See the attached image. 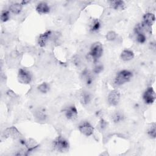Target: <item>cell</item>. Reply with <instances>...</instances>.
Here are the masks:
<instances>
[{"mask_svg":"<svg viewBox=\"0 0 156 156\" xmlns=\"http://www.w3.org/2000/svg\"><path fill=\"white\" fill-rule=\"evenodd\" d=\"M132 77L133 73L132 71L127 69H122L116 74L114 79V83L118 86L122 85L129 82Z\"/></svg>","mask_w":156,"mask_h":156,"instance_id":"obj_1","label":"cell"},{"mask_svg":"<svg viewBox=\"0 0 156 156\" xmlns=\"http://www.w3.org/2000/svg\"><path fill=\"white\" fill-rule=\"evenodd\" d=\"M52 147L57 152H65L69 150V144L65 138L59 135L53 140Z\"/></svg>","mask_w":156,"mask_h":156,"instance_id":"obj_2","label":"cell"},{"mask_svg":"<svg viewBox=\"0 0 156 156\" xmlns=\"http://www.w3.org/2000/svg\"><path fill=\"white\" fill-rule=\"evenodd\" d=\"M102 54L103 46L100 42L96 41L92 44L89 51V55L94 62H97L98 60L101 57Z\"/></svg>","mask_w":156,"mask_h":156,"instance_id":"obj_3","label":"cell"},{"mask_svg":"<svg viewBox=\"0 0 156 156\" xmlns=\"http://www.w3.org/2000/svg\"><path fill=\"white\" fill-rule=\"evenodd\" d=\"M78 129L79 132L85 136L92 135L94 131V127L88 121L81 122L78 126Z\"/></svg>","mask_w":156,"mask_h":156,"instance_id":"obj_4","label":"cell"},{"mask_svg":"<svg viewBox=\"0 0 156 156\" xmlns=\"http://www.w3.org/2000/svg\"><path fill=\"white\" fill-rule=\"evenodd\" d=\"M143 99L146 104H153L156 99L155 92L152 87H149L146 88L143 94Z\"/></svg>","mask_w":156,"mask_h":156,"instance_id":"obj_5","label":"cell"},{"mask_svg":"<svg viewBox=\"0 0 156 156\" xmlns=\"http://www.w3.org/2000/svg\"><path fill=\"white\" fill-rule=\"evenodd\" d=\"M18 79L21 83L29 84L32 80V76L28 71L20 68L18 72Z\"/></svg>","mask_w":156,"mask_h":156,"instance_id":"obj_6","label":"cell"},{"mask_svg":"<svg viewBox=\"0 0 156 156\" xmlns=\"http://www.w3.org/2000/svg\"><path fill=\"white\" fill-rule=\"evenodd\" d=\"M120 97V92L118 90H113L107 96V102L110 105L116 106L119 104Z\"/></svg>","mask_w":156,"mask_h":156,"instance_id":"obj_7","label":"cell"},{"mask_svg":"<svg viewBox=\"0 0 156 156\" xmlns=\"http://www.w3.org/2000/svg\"><path fill=\"white\" fill-rule=\"evenodd\" d=\"M64 113L65 117L68 120L74 121L76 119L78 116V111L74 105H71L67 107L64 110Z\"/></svg>","mask_w":156,"mask_h":156,"instance_id":"obj_8","label":"cell"},{"mask_svg":"<svg viewBox=\"0 0 156 156\" xmlns=\"http://www.w3.org/2000/svg\"><path fill=\"white\" fill-rule=\"evenodd\" d=\"M155 21V15L151 12H147L145 13L143 16L142 23L147 28L151 29L152 26L154 24Z\"/></svg>","mask_w":156,"mask_h":156,"instance_id":"obj_9","label":"cell"},{"mask_svg":"<svg viewBox=\"0 0 156 156\" xmlns=\"http://www.w3.org/2000/svg\"><path fill=\"white\" fill-rule=\"evenodd\" d=\"M51 35V31L49 30H46L43 33L41 34L38 38V40H37L38 44L41 48L44 47L46 45L47 43L48 42Z\"/></svg>","mask_w":156,"mask_h":156,"instance_id":"obj_10","label":"cell"},{"mask_svg":"<svg viewBox=\"0 0 156 156\" xmlns=\"http://www.w3.org/2000/svg\"><path fill=\"white\" fill-rule=\"evenodd\" d=\"M35 10L40 15L48 14L50 12V7L46 2H40L36 5Z\"/></svg>","mask_w":156,"mask_h":156,"instance_id":"obj_11","label":"cell"},{"mask_svg":"<svg viewBox=\"0 0 156 156\" xmlns=\"http://www.w3.org/2000/svg\"><path fill=\"white\" fill-rule=\"evenodd\" d=\"M109 3L110 7L116 10H122L126 8V4L124 1L121 0L110 1Z\"/></svg>","mask_w":156,"mask_h":156,"instance_id":"obj_12","label":"cell"},{"mask_svg":"<svg viewBox=\"0 0 156 156\" xmlns=\"http://www.w3.org/2000/svg\"><path fill=\"white\" fill-rule=\"evenodd\" d=\"M134 56H135L134 52L132 50L129 49H124L120 54V57L121 60H122L123 61L131 60L134 58Z\"/></svg>","mask_w":156,"mask_h":156,"instance_id":"obj_13","label":"cell"},{"mask_svg":"<svg viewBox=\"0 0 156 156\" xmlns=\"http://www.w3.org/2000/svg\"><path fill=\"white\" fill-rule=\"evenodd\" d=\"M23 9V5L21 2H14L10 5L9 10L10 13L14 15H18L21 13Z\"/></svg>","mask_w":156,"mask_h":156,"instance_id":"obj_14","label":"cell"},{"mask_svg":"<svg viewBox=\"0 0 156 156\" xmlns=\"http://www.w3.org/2000/svg\"><path fill=\"white\" fill-rule=\"evenodd\" d=\"M82 77L85 83L88 86L91 85L93 82V77L91 73L87 70H84L82 72Z\"/></svg>","mask_w":156,"mask_h":156,"instance_id":"obj_15","label":"cell"},{"mask_svg":"<svg viewBox=\"0 0 156 156\" xmlns=\"http://www.w3.org/2000/svg\"><path fill=\"white\" fill-rule=\"evenodd\" d=\"M4 136H10V137H18L20 135V132L17 130V129L15 127H11L7 128L4 132Z\"/></svg>","mask_w":156,"mask_h":156,"instance_id":"obj_16","label":"cell"},{"mask_svg":"<svg viewBox=\"0 0 156 156\" xmlns=\"http://www.w3.org/2000/svg\"><path fill=\"white\" fill-rule=\"evenodd\" d=\"M101 28V22L98 19H93L90 24V30L91 32H96Z\"/></svg>","mask_w":156,"mask_h":156,"instance_id":"obj_17","label":"cell"},{"mask_svg":"<svg viewBox=\"0 0 156 156\" xmlns=\"http://www.w3.org/2000/svg\"><path fill=\"white\" fill-rule=\"evenodd\" d=\"M91 96L90 93H88L87 91H83L82 93L80 98V101L82 104L85 105L89 104V102L91 101Z\"/></svg>","mask_w":156,"mask_h":156,"instance_id":"obj_18","label":"cell"},{"mask_svg":"<svg viewBox=\"0 0 156 156\" xmlns=\"http://www.w3.org/2000/svg\"><path fill=\"white\" fill-rule=\"evenodd\" d=\"M37 89L40 93L43 94H46L48 93V91H49L50 86L48 83L43 82L37 87Z\"/></svg>","mask_w":156,"mask_h":156,"instance_id":"obj_19","label":"cell"},{"mask_svg":"<svg viewBox=\"0 0 156 156\" xmlns=\"http://www.w3.org/2000/svg\"><path fill=\"white\" fill-rule=\"evenodd\" d=\"M147 135L151 138L155 139L156 137V125L154 122L152 123L147 129Z\"/></svg>","mask_w":156,"mask_h":156,"instance_id":"obj_20","label":"cell"},{"mask_svg":"<svg viewBox=\"0 0 156 156\" xmlns=\"http://www.w3.org/2000/svg\"><path fill=\"white\" fill-rule=\"evenodd\" d=\"M136 35V40L138 43L143 44L145 43L146 41V36L144 34V32H135Z\"/></svg>","mask_w":156,"mask_h":156,"instance_id":"obj_21","label":"cell"},{"mask_svg":"<svg viewBox=\"0 0 156 156\" xmlns=\"http://www.w3.org/2000/svg\"><path fill=\"white\" fill-rule=\"evenodd\" d=\"M124 115H122V113L117 112L116 113H115L113 116H112V121L115 122V123H119L121 122V121H123L124 119Z\"/></svg>","mask_w":156,"mask_h":156,"instance_id":"obj_22","label":"cell"},{"mask_svg":"<svg viewBox=\"0 0 156 156\" xmlns=\"http://www.w3.org/2000/svg\"><path fill=\"white\" fill-rule=\"evenodd\" d=\"M10 12L8 10H5L2 11L1 13V21L2 23H5L10 20Z\"/></svg>","mask_w":156,"mask_h":156,"instance_id":"obj_23","label":"cell"},{"mask_svg":"<svg viewBox=\"0 0 156 156\" xmlns=\"http://www.w3.org/2000/svg\"><path fill=\"white\" fill-rule=\"evenodd\" d=\"M116 38H117V34L115 31H113V30L108 31L105 35L106 40L109 41H113L115 40L116 39Z\"/></svg>","mask_w":156,"mask_h":156,"instance_id":"obj_24","label":"cell"},{"mask_svg":"<svg viewBox=\"0 0 156 156\" xmlns=\"http://www.w3.org/2000/svg\"><path fill=\"white\" fill-rule=\"evenodd\" d=\"M103 70V66L101 64H98L95 66V67L93 69V72L95 74H99L101 72H102Z\"/></svg>","mask_w":156,"mask_h":156,"instance_id":"obj_25","label":"cell"}]
</instances>
